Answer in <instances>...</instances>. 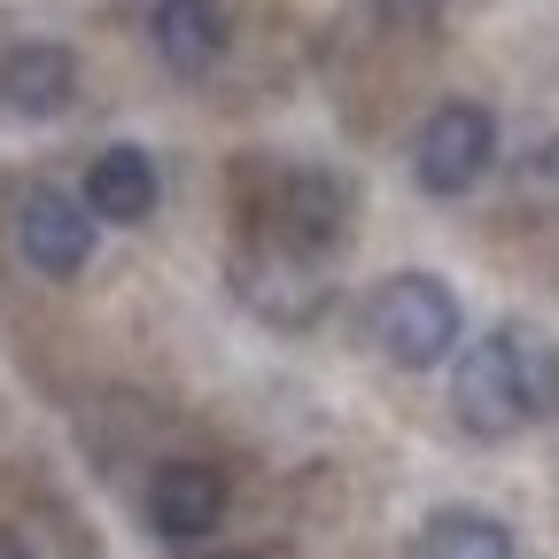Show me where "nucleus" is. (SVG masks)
<instances>
[{
    "instance_id": "f257e3e1",
    "label": "nucleus",
    "mask_w": 559,
    "mask_h": 559,
    "mask_svg": "<svg viewBox=\"0 0 559 559\" xmlns=\"http://www.w3.org/2000/svg\"><path fill=\"white\" fill-rule=\"evenodd\" d=\"M451 412L459 428L498 443V436H521L536 419L559 412V342L528 319H506L489 326L466 358H459V381H451Z\"/></svg>"
},
{
    "instance_id": "f03ea898",
    "label": "nucleus",
    "mask_w": 559,
    "mask_h": 559,
    "mask_svg": "<svg viewBox=\"0 0 559 559\" xmlns=\"http://www.w3.org/2000/svg\"><path fill=\"white\" fill-rule=\"evenodd\" d=\"M366 334H373V349L389 366L428 373V366H443L459 349V296L436 272H389L366 296Z\"/></svg>"
},
{
    "instance_id": "7ed1b4c3",
    "label": "nucleus",
    "mask_w": 559,
    "mask_h": 559,
    "mask_svg": "<svg viewBox=\"0 0 559 559\" xmlns=\"http://www.w3.org/2000/svg\"><path fill=\"white\" fill-rule=\"evenodd\" d=\"M489 156H498V117L481 102H443L428 124H419V148H412V171L428 194H466Z\"/></svg>"
},
{
    "instance_id": "20e7f679",
    "label": "nucleus",
    "mask_w": 559,
    "mask_h": 559,
    "mask_svg": "<svg viewBox=\"0 0 559 559\" xmlns=\"http://www.w3.org/2000/svg\"><path fill=\"white\" fill-rule=\"evenodd\" d=\"M16 249H24V264H39L47 280L86 272V257H94L86 202H70L62 187H32V194L16 202Z\"/></svg>"
},
{
    "instance_id": "39448f33",
    "label": "nucleus",
    "mask_w": 559,
    "mask_h": 559,
    "mask_svg": "<svg viewBox=\"0 0 559 559\" xmlns=\"http://www.w3.org/2000/svg\"><path fill=\"white\" fill-rule=\"evenodd\" d=\"M349 226V187L326 171H288L272 194V249L288 257H326Z\"/></svg>"
},
{
    "instance_id": "423d86ee",
    "label": "nucleus",
    "mask_w": 559,
    "mask_h": 559,
    "mask_svg": "<svg viewBox=\"0 0 559 559\" xmlns=\"http://www.w3.org/2000/svg\"><path fill=\"white\" fill-rule=\"evenodd\" d=\"M226 521V474L202 466V459H171L148 474V528L171 544H194Z\"/></svg>"
},
{
    "instance_id": "0eeeda50",
    "label": "nucleus",
    "mask_w": 559,
    "mask_h": 559,
    "mask_svg": "<svg viewBox=\"0 0 559 559\" xmlns=\"http://www.w3.org/2000/svg\"><path fill=\"white\" fill-rule=\"evenodd\" d=\"M79 94V55L62 39H16L0 55V102L16 117H62Z\"/></svg>"
},
{
    "instance_id": "6e6552de",
    "label": "nucleus",
    "mask_w": 559,
    "mask_h": 559,
    "mask_svg": "<svg viewBox=\"0 0 559 559\" xmlns=\"http://www.w3.org/2000/svg\"><path fill=\"white\" fill-rule=\"evenodd\" d=\"M164 202V179H156V156L117 140L86 164V218H109V226H140L148 210Z\"/></svg>"
},
{
    "instance_id": "1a4fd4ad",
    "label": "nucleus",
    "mask_w": 559,
    "mask_h": 559,
    "mask_svg": "<svg viewBox=\"0 0 559 559\" xmlns=\"http://www.w3.org/2000/svg\"><path fill=\"white\" fill-rule=\"evenodd\" d=\"M148 39H156V55L179 70V79H202V70L226 62V9L218 0H156Z\"/></svg>"
},
{
    "instance_id": "9d476101",
    "label": "nucleus",
    "mask_w": 559,
    "mask_h": 559,
    "mask_svg": "<svg viewBox=\"0 0 559 559\" xmlns=\"http://www.w3.org/2000/svg\"><path fill=\"white\" fill-rule=\"evenodd\" d=\"M404 559H521L513 528L498 513H481V506H443L412 528V551Z\"/></svg>"
},
{
    "instance_id": "9b49d317",
    "label": "nucleus",
    "mask_w": 559,
    "mask_h": 559,
    "mask_svg": "<svg viewBox=\"0 0 559 559\" xmlns=\"http://www.w3.org/2000/svg\"><path fill=\"white\" fill-rule=\"evenodd\" d=\"M373 16L389 32H436L443 24V0H373Z\"/></svg>"
},
{
    "instance_id": "f8f14e48",
    "label": "nucleus",
    "mask_w": 559,
    "mask_h": 559,
    "mask_svg": "<svg viewBox=\"0 0 559 559\" xmlns=\"http://www.w3.org/2000/svg\"><path fill=\"white\" fill-rule=\"evenodd\" d=\"M0 559H32V544H24L16 528H0Z\"/></svg>"
},
{
    "instance_id": "ddd939ff",
    "label": "nucleus",
    "mask_w": 559,
    "mask_h": 559,
    "mask_svg": "<svg viewBox=\"0 0 559 559\" xmlns=\"http://www.w3.org/2000/svg\"><path fill=\"white\" fill-rule=\"evenodd\" d=\"M210 559H249V551H210Z\"/></svg>"
}]
</instances>
